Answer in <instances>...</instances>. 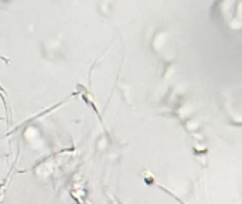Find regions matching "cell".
I'll return each mask as SVG.
<instances>
[{
    "instance_id": "7a4b0ae2",
    "label": "cell",
    "mask_w": 242,
    "mask_h": 204,
    "mask_svg": "<svg viewBox=\"0 0 242 204\" xmlns=\"http://www.w3.org/2000/svg\"><path fill=\"white\" fill-rule=\"evenodd\" d=\"M143 180L146 182V184H153L154 183V177L152 173L149 172H143Z\"/></svg>"
},
{
    "instance_id": "6da1fadb",
    "label": "cell",
    "mask_w": 242,
    "mask_h": 204,
    "mask_svg": "<svg viewBox=\"0 0 242 204\" xmlns=\"http://www.w3.org/2000/svg\"><path fill=\"white\" fill-rule=\"evenodd\" d=\"M71 197H72L78 204H84L85 203V190H82V189L74 190V191L71 193Z\"/></svg>"
},
{
    "instance_id": "3957f363",
    "label": "cell",
    "mask_w": 242,
    "mask_h": 204,
    "mask_svg": "<svg viewBox=\"0 0 242 204\" xmlns=\"http://www.w3.org/2000/svg\"><path fill=\"white\" fill-rule=\"evenodd\" d=\"M110 200H112V203H113V204H119V203H116V200H115L113 197H110Z\"/></svg>"
}]
</instances>
